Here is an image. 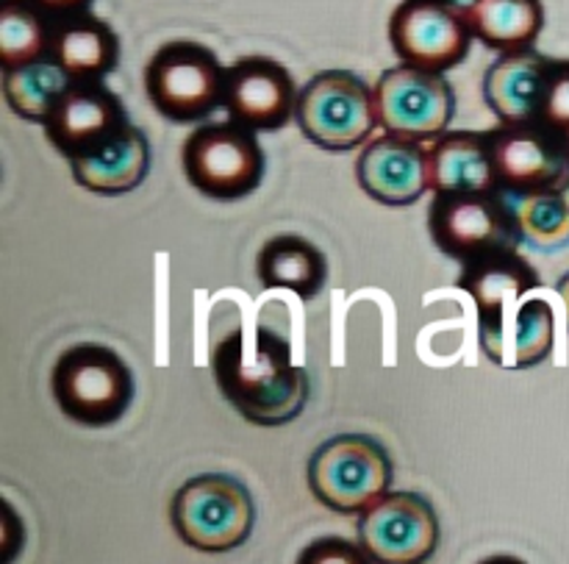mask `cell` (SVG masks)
I'll return each instance as SVG.
<instances>
[{
	"label": "cell",
	"instance_id": "cell-15",
	"mask_svg": "<svg viewBox=\"0 0 569 564\" xmlns=\"http://www.w3.org/2000/svg\"><path fill=\"white\" fill-rule=\"evenodd\" d=\"M356 184L381 206H415L431 192L428 142L395 133L372 137L356 159Z\"/></svg>",
	"mask_w": 569,
	"mask_h": 564
},
{
	"label": "cell",
	"instance_id": "cell-18",
	"mask_svg": "<svg viewBox=\"0 0 569 564\" xmlns=\"http://www.w3.org/2000/svg\"><path fill=\"white\" fill-rule=\"evenodd\" d=\"M550 56L539 50L500 53L483 72V100L498 117V126H522L537 122L539 98L550 70Z\"/></svg>",
	"mask_w": 569,
	"mask_h": 564
},
{
	"label": "cell",
	"instance_id": "cell-33",
	"mask_svg": "<svg viewBox=\"0 0 569 564\" xmlns=\"http://www.w3.org/2000/svg\"><path fill=\"white\" fill-rule=\"evenodd\" d=\"M561 195H565V200H567V204H569V172H567V178H565V181H561Z\"/></svg>",
	"mask_w": 569,
	"mask_h": 564
},
{
	"label": "cell",
	"instance_id": "cell-20",
	"mask_svg": "<svg viewBox=\"0 0 569 564\" xmlns=\"http://www.w3.org/2000/svg\"><path fill=\"white\" fill-rule=\"evenodd\" d=\"M428 156L433 195L498 189L489 131H445L428 142Z\"/></svg>",
	"mask_w": 569,
	"mask_h": 564
},
{
	"label": "cell",
	"instance_id": "cell-32",
	"mask_svg": "<svg viewBox=\"0 0 569 564\" xmlns=\"http://www.w3.org/2000/svg\"><path fill=\"white\" fill-rule=\"evenodd\" d=\"M437 3L453 6V9H459V11H467V9H470L472 3H476V0H437Z\"/></svg>",
	"mask_w": 569,
	"mask_h": 564
},
{
	"label": "cell",
	"instance_id": "cell-27",
	"mask_svg": "<svg viewBox=\"0 0 569 564\" xmlns=\"http://www.w3.org/2000/svg\"><path fill=\"white\" fill-rule=\"evenodd\" d=\"M537 122L548 131L569 139V59L550 61L542 98H539Z\"/></svg>",
	"mask_w": 569,
	"mask_h": 564
},
{
	"label": "cell",
	"instance_id": "cell-3",
	"mask_svg": "<svg viewBox=\"0 0 569 564\" xmlns=\"http://www.w3.org/2000/svg\"><path fill=\"white\" fill-rule=\"evenodd\" d=\"M228 67L194 39L164 42L144 65V95L170 122H203L226 106Z\"/></svg>",
	"mask_w": 569,
	"mask_h": 564
},
{
	"label": "cell",
	"instance_id": "cell-2",
	"mask_svg": "<svg viewBox=\"0 0 569 564\" xmlns=\"http://www.w3.org/2000/svg\"><path fill=\"white\" fill-rule=\"evenodd\" d=\"M131 367L117 350L98 343H81L61 350L50 370V395L67 420L83 428L114 426L131 409Z\"/></svg>",
	"mask_w": 569,
	"mask_h": 564
},
{
	"label": "cell",
	"instance_id": "cell-14",
	"mask_svg": "<svg viewBox=\"0 0 569 564\" xmlns=\"http://www.w3.org/2000/svg\"><path fill=\"white\" fill-rule=\"evenodd\" d=\"M120 95L103 81H72L44 120V137L67 161L92 154L94 148L128 126Z\"/></svg>",
	"mask_w": 569,
	"mask_h": 564
},
{
	"label": "cell",
	"instance_id": "cell-6",
	"mask_svg": "<svg viewBox=\"0 0 569 564\" xmlns=\"http://www.w3.org/2000/svg\"><path fill=\"white\" fill-rule=\"evenodd\" d=\"M309 489L326 509L361 515L392 489L395 467L387 448L365 434H339L311 454Z\"/></svg>",
	"mask_w": 569,
	"mask_h": 564
},
{
	"label": "cell",
	"instance_id": "cell-11",
	"mask_svg": "<svg viewBox=\"0 0 569 564\" xmlns=\"http://www.w3.org/2000/svg\"><path fill=\"white\" fill-rule=\"evenodd\" d=\"M472 39L465 11L437 0H400L389 17V44L400 65L448 72L470 56Z\"/></svg>",
	"mask_w": 569,
	"mask_h": 564
},
{
	"label": "cell",
	"instance_id": "cell-4",
	"mask_svg": "<svg viewBox=\"0 0 569 564\" xmlns=\"http://www.w3.org/2000/svg\"><path fill=\"white\" fill-rule=\"evenodd\" d=\"M170 523L183 545L217 556L248 543L256 506L242 482L222 473H203L172 495Z\"/></svg>",
	"mask_w": 569,
	"mask_h": 564
},
{
	"label": "cell",
	"instance_id": "cell-31",
	"mask_svg": "<svg viewBox=\"0 0 569 564\" xmlns=\"http://www.w3.org/2000/svg\"><path fill=\"white\" fill-rule=\"evenodd\" d=\"M478 564H528V562H522L520 556H509V554H495V556H489V560H481Z\"/></svg>",
	"mask_w": 569,
	"mask_h": 564
},
{
	"label": "cell",
	"instance_id": "cell-21",
	"mask_svg": "<svg viewBox=\"0 0 569 564\" xmlns=\"http://www.w3.org/2000/svg\"><path fill=\"white\" fill-rule=\"evenodd\" d=\"M50 56L72 81H103L120 65V37L103 17L83 11L53 22Z\"/></svg>",
	"mask_w": 569,
	"mask_h": 564
},
{
	"label": "cell",
	"instance_id": "cell-8",
	"mask_svg": "<svg viewBox=\"0 0 569 564\" xmlns=\"http://www.w3.org/2000/svg\"><path fill=\"white\" fill-rule=\"evenodd\" d=\"M183 178L209 200H242L261 187L267 156L259 137L239 122L198 126L181 148Z\"/></svg>",
	"mask_w": 569,
	"mask_h": 564
},
{
	"label": "cell",
	"instance_id": "cell-19",
	"mask_svg": "<svg viewBox=\"0 0 569 564\" xmlns=\"http://www.w3.org/2000/svg\"><path fill=\"white\" fill-rule=\"evenodd\" d=\"M456 287L476 300L478 320H492L526 300L533 289H542V278L520 250H503L465 261Z\"/></svg>",
	"mask_w": 569,
	"mask_h": 564
},
{
	"label": "cell",
	"instance_id": "cell-5",
	"mask_svg": "<svg viewBox=\"0 0 569 564\" xmlns=\"http://www.w3.org/2000/svg\"><path fill=\"white\" fill-rule=\"evenodd\" d=\"M295 122L311 145L345 154L367 145L376 133V87L353 70H322L300 87Z\"/></svg>",
	"mask_w": 569,
	"mask_h": 564
},
{
	"label": "cell",
	"instance_id": "cell-16",
	"mask_svg": "<svg viewBox=\"0 0 569 564\" xmlns=\"http://www.w3.org/2000/svg\"><path fill=\"white\" fill-rule=\"evenodd\" d=\"M478 345L503 370L542 365L556 345L553 306L542 298H526L492 320H478Z\"/></svg>",
	"mask_w": 569,
	"mask_h": 564
},
{
	"label": "cell",
	"instance_id": "cell-17",
	"mask_svg": "<svg viewBox=\"0 0 569 564\" xmlns=\"http://www.w3.org/2000/svg\"><path fill=\"white\" fill-rule=\"evenodd\" d=\"M70 172L78 187L100 195V198L133 192L137 187H142L150 172L148 137H144L142 128L128 122L92 154L72 159Z\"/></svg>",
	"mask_w": 569,
	"mask_h": 564
},
{
	"label": "cell",
	"instance_id": "cell-7",
	"mask_svg": "<svg viewBox=\"0 0 569 564\" xmlns=\"http://www.w3.org/2000/svg\"><path fill=\"white\" fill-rule=\"evenodd\" d=\"M428 234L437 250L461 265L522 245L515 204L500 189L433 195L428 206Z\"/></svg>",
	"mask_w": 569,
	"mask_h": 564
},
{
	"label": "cell",
	"instance_id": "cell-28",
	"mask_svg": "<svg viewBox=\"0 0 569 564\" xmlns=\"http://www.w3.org/2000/svg\"><path fill=\"white\" fill-rule=\"evenodd\" d=\"M295 564H376L359 543L342 537H317L300 551Z\"/></svg>",
	"mask_w": 569,
	"mask_h": 564
},
{
	"label": "cell",
	"instance_id": "cell-23",
	"mask_svg": "<svg viewBox=\"0 0 569 564\" xmlns=\"http://www.w3.org/2000/svg\"><path fill=\"white\" fill-rule=\"evenodd\" d=\"M465 14L472 37L498 53L531 50L545 28L542 0H476Z\"/></svg>",
	"mask_w": 569,
	"mask_h": 564
},
{
	"label": "cell",
	"instance_id": "cell-9",
	"mask_svg": "<svg viewBox=\"0 0 569 564\" xmlns=\"http://www.w3.org/2000/svg\"><path fill=\"white\" fill-rule=\"evenodd\" d=\"M376 109L383 133L433 142L450 131L456 117L453 83L445 72L411 65L389 67L376 83Z\"/></svg>",
	"mask_w": 569,
	"mask_h": 564
},
{
	"label": "cell",
	"instance_id": "cell-30",
	"mask_svg": "<svg viewBox=\"0 0 569 564\" xmlns=\"http://www.w3.org/2000/svg\"><path fill=\"white\" fill-rule=\"evenodd\" d=\"M556 293H559V298L565 300V311H567V332H569V273H567V276H561V281L556 284Z\"/></svg>",
	"mask_w": 569,
	"mask_h": 564
},
{
	"label": "cell",
	"instance_id": "cell-26",
	"mask_svg": "<svg viewBox=\"0 0 569 564\" xmlns=\"http://www.w3.org/2000/svg\"><path fill=\"white\" fill-rule=\"evenodd\" d=\"M520 222L522 243L537 250H559L569 245V204L561 189L531 195H509Z\"/></svg>",
	"mask_w": 569,
	"mask_h": 564
},
{
	"label": "cell",
	"instance_id": "cell-24",
	"mask_svg": "<svg viewBox=\"0 0 569 564\" xmlns=\"http://www.w3.org/2000/svg\"><path fill=\"white\" fill-rule=\"evenodd\" d=\"M70 83L72 78L67 76L64 67L53 56H44L31 65L3 70V100L17 117L44 126Z\"/></svg>",
	"mask_w": 569,
	"mask_h": 564
},
{
	"label": "cell",
	"instance_id": "cell-25",
	"mask_svg": "<svg viewBox=\"0 0 569 564\" xmlns=\"http://www.w3.org/2000/svg\"><path fill=\"white\" fill-rule=\"evenodd\" d=\"M53 20L28 0H6L0 9V65L3 70L50 56Z\"/></svg>",
	"mask_w": 569,
	"mask_h": 564
},
{
	"label": "cell",
	"instance_id": "cell-13",
	"mask_svg": "<svg viewBox=\"0 0 569 564\" xmlns=\"http://www.w3.org/2000/svg\"><path fill=\"white\" fill-rule=\"evenodd\" d=\"M298 83L281 61L270 56H242L228 67L226 106L228 120L250 131H281L295 120Z\"/></svg>",
	"mask_w": 569,
	"mask_h": 564
},
{
	"label": "cell",
	"instance_id": "cell-12",
	"mask_svg": "<svg viewBox=\"0 0 569 564\" xmlns=\"http://www.w3.org/2000/svg\"><path fill=\"white\" fill-rule=\"evenodd\" d=\"M489 133L500 192L531 195L561 187L569 172V139L539 122L498 126Z\"/></svg>",
	"mask_w": 569,
	"mask_h": 564
},
{
	"label": "cell",
	"instance_id": "cell-22",
	"mask_svg": "<svg viewBox=\"0 0 569 564\" xmlns=\"http://www.w3.org/2000/svg\"><path fill=\"white\" fill-rule=\"evenodd\" d=\"M256 276L264 289H287L300 300H311L326 287L328 261L309 239L298 234H281L259 250Z\"/></svg>",
	"mask_w": 569,
	"mask_h": 564
},
{
	"label": "cell",
	"instance_id": "cell-1",
	"mask_svg": "<svg viewBox=\"0 0 569 564\" xmlns=\"http://www.w3.org/2000/svg\"><path fill=\"white\" fill-rule=\"evenodd\" d=\"M222 398L253 426H287L309 400V373L292 362V345L267 326L233 328L211 350Z\"/></svg>",
	"mask_w": 569,
	"mask_h": 564
},
{
	"label": "cell",
	"instance_id": "cell-29",
	"mask_svg": "<svg viewBox=\"0 0 569 564\" xmlns=\"http://www.w3.org/2000/svg\"><path fill=\"white\" fill-rule=\"evenodd\" d=\"M31 6H37L44 17H50L53 22L67 20V17L83 14V11L92 9L94 0H28Z\"/></svg>",
	"mask_w": 569,
	"mask_h": 564
},
{
	"label": "cell",
	"instance_id": "cell-10",
	"mask_svg": "<svg viewBox=\"0 0 569 564\" xmlns=\"http://www.w3.org/2000/svg\"><path fill=\"white\" fill-rule=\"evenodd\" d=\"M442 526L420 493L389 489L359 515L356 543L376 564H426L437 554Z\"/></svg>",
	"mask_w": 569,
	"mask_h": 564
}]
</instances>
